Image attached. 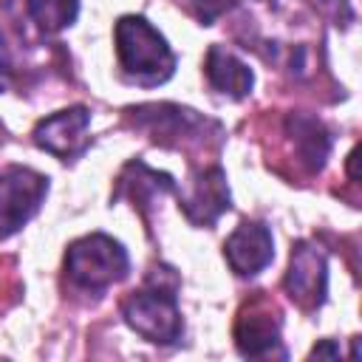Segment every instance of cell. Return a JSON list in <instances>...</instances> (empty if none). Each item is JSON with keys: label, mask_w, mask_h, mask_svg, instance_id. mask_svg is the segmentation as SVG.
I'll return each mask as SVG.
<instances>
[{"label": "cell", "mask_w": 362, "mask_h": 362, "mask_svg": "<svg viewBox=\"0 0 362 362\" xmlns=\"http://www.w3.org/2000/svg\"><path fill=\"white\" fill-rule=\"evenodd\" d=\"M116 40V57L124 79L153 88L173 76L175 71V54L167 45V40L139 14H124L113 25Z\"/></svg>", "instance_id": "1"}, {"label": "cell", "mask_w": 362, "mask_h": 362, "mask_svg": "<svg viewBox=\"0 0 362 362\" xmlns=\"http://www.w3.org/2000/svg\"><path fill=\"white\" fill-rule=\"evenodd\" d=\"M127 272H130L127 249L105 232L76 238L65 252L68 280L76 288L90 291V294H102L107 286L124 280Z\"/></svg>", "instance_id": "2"}, {"label": "cell", "mask_w": 362, "mask_h": 362, "mask_svg": "<svg viewBox=\"0 0 362 362\" xmlns=\"http://www.w3.org/2000/svg\"><path fill=\"white\" fill-rule=\"evenodd\" d=\"M178 283L164 286L158 280V274L147 277V286L133 291L124 303H122V317L124 322L144 337L147 342L156 345H175L184 334V320H181V308H178V297H175Z\"/></svg>", "instance_id": "3"}, {"label": "cell", "mask_w": 362, "mask_h": 362, "mask_svg": "<svg viewBox=\"0 0 362 362\" xmlns=\"http://www.w3.org/2000/svg\"><path fill=\"white\" fill-rule=\"evenodd\" d=\"M127 113H133L136 127L147 130L158 144L167 147H178V144H201V136H206V130H221V124L215 119H206L189 107L181 105H141V107H130Z\"/></svg>", "instance_id": "4"}, {"label": "cell", "mask_w": 362, "mask_h": 362, "mask_svg": "<svg viewBox=\"0 0 362 362\" xmlns=\"http://www.w3.org/2000/svg\"><path fill=\"white\" fill-rule=\"evenodd\" d=\"M48 192V178L28 167H6L0 170V238L23 229L31 215L40 209Z\"/></svg>", "instance_id": "5"}, {"label": "cell", "mask_w": 362, "mask_h": 362, "mask_svg": "<svg viewBox=\"0 0 362 362\" xmlns=\"http://www.w3.org/2000/svg\"><path fill=\"white\" fill-rule=\"evenodd\" d=\"M283 288L291 303L303 311H317L328 294V263L320 246L314 243H294L288 257V272L283 277Z\"/></svg>", "instance_id": "6"}, {"label": "cell", "mask_w": 362, "mask_h": 362, "mask_svg": "<svg viewBox=\"0 0 362 362\" xmlns=\"http://www.w3.org/2000/svg\"><path fill=\"white\" fill-rule=\"evenodd\" d=\"M280 311L266 300H249L235 322V345L243 356H280L286 359V348L280 345Z\"/></svg>", "instance_id": "7"}, {"label": "cell", "mask_w": 362, "mask_h": 362, "mask_svg": "<svg viewBox=\"0 0 362 362\" xmlns=\"http://www.w3.org/2000/svg\"><path fill=\"white\" fill-rule=\"evenodd\" d=\"M88 124H90L88 107L76 105V107H65L59 113L40 119L31 136L40 150H45L62 161H74L88 147Z\"/></svg>", "instance_id": "8"}, {"label": "cell", "mask_w": 362, "mask_h": 362, "mask_svg": "<svg viewBox=\"0 0 362 362\" xmlns=\"http://www.w3.org/2000/svg\"><path fill=\"white\" fill-rule=\"evenodd\" d=\"M178 206L192 226H212L232 206L223 170L215 164L195 173L187 189H178Z\"/></svg>", "instance_id": "9"}, {"label": "cell", "mask_w": 362, "mask_h": 362, "mask_svg": "<svg viewBox=\"0 0 362 362\" xmlns=\"http://www.w3.org/2000/svg\"><path fill=\"white\" fill-rule=\"evenodd\" d=\"M223 257L238 277H255L274 260V238L266 223L243 221L226 240Z\"/></svg>", "instance_id": "10"}, {"label": "cell", "mask_w": 362, "mask_h": 362, "mask_svg": "<svg viewBox=\"0 0 362 362\" xmlns=\"http://www.w3.org/2000/svg\"><path fill=\"white\" fill-rule=\"evenodd\" d=\"M204 74L206 82L212 85V90L229 96V99H243L252 93L255 85V74L246 62H240L232 51H226L223 45H209L206 59H204Z\"/></svg>", "instance_id": "11"}, {"label": "cell", "mask_w": 362, "mask_h": 362, "mask_svg": "<svg viewBox=\"0 0 362 362\" xmlns=\"http://www.w3.org/2000/svg\"><path fill=\"white\" fill-rule=\"evenodd\" d=\"M286 130L294 141V150L300 156V161L311 170V173H320L325 158H328V150H331V136L325 130V124L314 116H305V113H291L288 122H286Z\"/></svg>", "instance_id": "12"}, {"label": "cell", "mask_w": 362, "mask_h": 362, "mask_svg": "<svg viewBox=\"0 0 362 362\" xmlns=\"http://www.w3.org/2000/svg\"><path fill=\"white\" fill-rule=\"evenodd\" d=\"M164 192H175V181L167 173L150 170L144 161H130L116 184V198H130L133 206H147V201H153L156 195L161 198Z\"/></svg>", "instance_id": "13"}, {"label": "cell", "mask_w": 362, "mask_h": 362, "mask_svg": "<svg viewBox=\"0 0 362 362\" xmlns=\"http://www.w3.org/2000/svg\"><path fill=\"white\" fill-rule=\"evenodd\" d=\"M25 8L42 34H59L62 28L74 25L79 0H25Z\"/></svg>", "instance_id": "14"}, {"label": "cell", "mask_w": 362, "mask_h": 362, "mask_svg": "<svg viewBox=\"0 0 362 362\" xmlns=\"http://www.w3.org/2000/svg\"><path fill=\"white\" fill-rule=\"evenodd\" d=\"M320 6L331 14V20L337 25H351L354 23V8L348 0H320Z\"/></svg>", "instance_id": "15"}, {"label": "cell", "mask_w": 362, "mask_h": 362, "mask_svg": "<svg viewBox=\"0 0 362 362\" xmlns=\"http://www.w3.org/2000/svg\"><path fill=\"white\" fill-rule=\"evenodd\" d=\"M192 6H195L198 20H201L204 25H209V23L229 6V0H192Z\"/></svg>", "instance_id": "16"}, {"label": "cell", "mask_w": 362, "mask_h": 362, "mask_svg": "<svg viewBox=\"0 0 362 362\" xmlns=\"http://www.w3.org/2000/svg\"><path fill=\"white\" fill-rule=\"evenodd\" d=\"M322 356H328V359H337V356H339V348H337L334 339H322V342H317V345L311 348V354H308V359H322Z\"/></svg>", "instance_id": "17"}, {"label": "cell", "mask_w": 362, "mask_h": 362, "mask_svg": "<svg viewBox=\"0 0 362 362\" xmlns=\"http://www.w3.org/2000/svg\"><path fill=\"white\" fill-rule=\"evenodd\" d=\"M3 88H6V79H3V76H0V90H3Z\"/></svg>", "instance_id": "18"}]
</instances>
